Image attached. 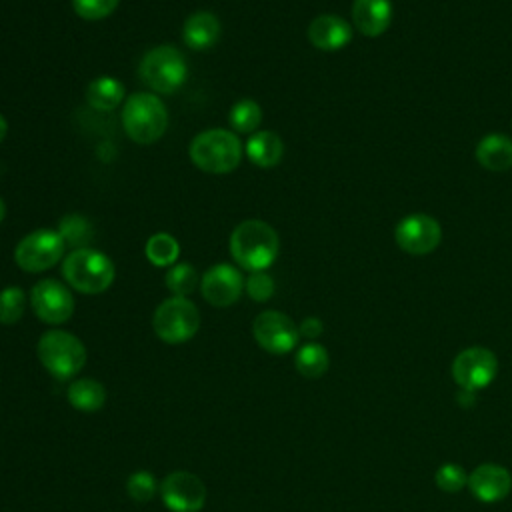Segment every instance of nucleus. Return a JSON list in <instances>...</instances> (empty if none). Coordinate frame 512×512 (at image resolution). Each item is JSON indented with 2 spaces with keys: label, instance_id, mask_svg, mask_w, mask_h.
Listing matches in <instances>:
<instances>
[{
  "label": "nucleus",
  "instance_id": "nucleus-1",
  "mask_svg": "<svg viewBox=\"0 0 512 512\" xmlns=\"http://www.w3.org/2000/svg\"><path fill=\"white\" fill-rule=\"evenodd\" d=\"M280 252L276 230L264 220H244L230 234V254L248 272H262L274 264Z\"/></svg>",
  "mask_w": 512,
  "mask_h": 512
},
{
  "label": "nucleus",
  "instance_id": "nucleus-2",
  "mask_svg": "<svg viewBox=\"0 0 512 512\" xmlns=\"http://www.w3.org/2000/svg\"><path fill=\"white\" fill-rule=\"evenodd\" d=\"M122 126L136 144H152L168 128V110L154 92H134L122 106Z\"/></svg>",
  "mask_w": 512,
  "mask_h": 512
},
{
  "label": "nucleus",
  "instance_id": "nucleus-3",
  "mask_svg": "<svg viewBox=\"0 0 512 512\" xmlns=\"http://www.w3.org/2000/svg\"><path fill=\"white\" fill-rule=\"evenodd\" d=\"M190 160L208 174H228L242 160L240 138L224 128H210L194 136L190 142Z\"/></svg>",
  "mask_w": 512,
  "mask_h": 512
},
{
  "label": "nucleus",
  "instance_id": "nucleus-4",
  "mask_svg": "<svg viewBox=\"0 0 512 512\" xmlns=\"http://www.w3.org/2000/svg\"><path fill=\"white\" fill-rule=\"evenodd\" d=\"M64 280L82 294H100L116 276L114 262L94 248H74L62 262Z\"/></svg>",
  "mask_w": 512,
  "mask_h": 512
},
{
  "label": "nucleus",
  "instance_id": "nucleus-5",
  "mask_svg": "<svg viewBox=\"0 0 512 512\" xmlns=\"http://www.w3.org/2000/svg\"><path fill=\"white\" fill-rule=\"evenodd\" d=\"M138 76L154 94H174L186 82L188 64L176 46L162 44L142 56Z\"/></svg>",
  "mask_w": 512,
  "mask_h": 512
},
{
  "label": "nucleus",
  "instance_id": "nucleus-6",
  "mask_svg": "<svg viewBox=\"0 0 512 512\" xmlns=\"http://www.w3.org/2000/svg\"><path fill=\"white\" fill-rule=\"evenodd\" d=\"M38 360L42 366L58 380H68L76 376L86 364V346L82 340L66 330H48L40 336Z\"/></svg>",
  "mask_w": 512,
  "mask_h": 512
},
{
  "label": "nucleus",
  "instance_id": "nucleus-7",
  "mask_svg": "<svg viewBox=\"0 0 512 512\" xmlns=\"http://www.w3.org/2000/svg\"><path fill=\"white\" fill-rule=\"evenodd\" d=\"M156 336L166 344H182L200 328V312L196 304L182 296L166 298L158 304L152 316Z\"/></svg>",
  "mask_w": 512,
  "mask_h": 512
},
{
  "label": "nucleus",
  "instance_id": "nucleus-8",
  "mask_svg": "<svg viewBox=\"0 0 512 512\" xmlns=\"http://www.w3.org/2000/svg\"><path fill=\"white\" fill-rule=\"evenodd\" d=\"M66 250V242L58 230L38 228L26 234L14 248V260L24 272L36 274L56 266Z\"/></svg>",
  "mask_w": 512,
  "mask_h": 512
},
{
  "label": "nucleus",
  "instance_id": "nucleus-9",
  "mask_svg": "<svg viewBox=\"0 0 512 512\" xmlns=\"http://www.w3.org/2000/svg\"><path fill=\"white\" fill-rule=\"evenodd\" d=\"M498 374V358L484 346H470L458 352L452 362V376L460 390L478 392L486 388Z\"/></svg>",
  "mask_w": 512,
  "mask_h": 512
},
{
  "label": "nucleus",
  "instance_id": "nucleus-10",
  "mask_svg": "<svg viewBox=\"0 0 512 512\" xmlns=\"http://www.w3.org/2000/svg\"><path fill=\"white\" fill-rule=\"evenodd\" d=\"M254 338L270 354H288L296 348L300 332L290 316L278 310H264L254 318Z\"/></svg>",
  "mask_w": 512,
  "mask_h": 512
},
{
  "label": "nucleus",
  "instance_id": "nucleus-11",
  "mask_svg": "<svg viewBox=\"0 0 512 512\" xmlns=\"http://www.w3.org/2000/svg\"><path fill=\"white\" fill-rule=\"evenodd\" d=\"M30 304L34 314L46 324H64L74 314L72 292L54 278H44L32 286Z\"/></svg>",
  "mask_w": 512,
  "mask_h": 512
},
{
  "label": "nucleus",
  "instance_id": "nucleus-12",
  "mask_svg": "<svg viewBox=\"0 0 512 512\" xmlns=\"http://www.w3.org/2000/svg\"><path fill=\"white\" fill-rule=\"evenodd\" d=\"M160 498L170 512H200L206 502V486L196 474L176 470L162 480Z\"/></svg>",
  "mask_w": 512,
  "mask_h": 512
},
{
  "label": "nucleus",
  "instance_id": "nucleus-13",
  "mask_svg": "<svg viewBox=\"0 0 512 512\" xmlns=\"http://www.w3.org/2000/svg\"><path fill=\"white\" fill-rule=\"evenodd\" d=\"M440 224L428 214H408L396 224L394 240L408 254H430L440 244Z\"/></svg>",
  "mask_w": 512,
  "mask_h": 512
},
{
  "label": "nucleus",
  "instance_id": "nucleus-14",
  "mask_svg": "<svg viewBox=\"0 0 512 512\" xmlns=\"http://www.w3.org/2000/svg\"><path fill=\"white\" fill-rule=\"evenodd\" d=\"M244 290V278L232 264L220 262L210 266L200 278V292L204 300L216 308L232 306Z\"/></svg>",
  "mask_w": 512,
  "mask_h": 512
},
{
  "label": "nucleus",
  "instance_id": "nucleus-15",
  "mask_svg": "<svg viewBox=\"0 0 512 512\" xmlns=\"http://www.w3.org/2000/svg\"><path fill=\"white\" fill-rule=\"evenodd\" d=\"M470 492L476 500L492 504L504 500L512 490V474L500 464H480L468 474Z\"/></svg>",
  "mask_w": 512,
  "mask_h": 512
},
{
  "label": "nucleus",
  "instance_id": "nucleus-16",
  "mask_svg": "<svg viewBox=\"0 0 512 512\" xmlns=\"http://www.w3.org/2000/svg\"><path fill=\"white\" fill-rule=\"evenodd\" d=\"M308 40L312 46L324 52H334L344 48L352 40V28L350 24L334 14H322L316 16L308 24Z\"/></svg>",
  "mask_w": 512,
  "mask_h": 512
},
{
  "label": "nucleus",
  "instance_id": "nucleus-17",
  "mask_svg": "<svg viewBox=\"0 0 512 512\" xmlns=\"http://www.w3.org/2000/svg\"><path fill=\"white\" fill-rule=\"evenodd\" d=\"M392 2L390 0H354L352 22L364 36L376 38L390 26Z\"/></svg>",
  "mask_w": 512,
  "mask_h": 512
},
{
  "label": "nucleus",
  "instance_id": "nucleus-18",
  "mask_svg": "<svg viewBox=\"0 0 512 512\" xmlns=\"http://www.w3.org/2000/svg\"><path fill=\"white\" fill-rule=\"evenodd\" d=\"M220 38V20L206 10L190 14L182 26V40L192 50H208Z\"/></svg>",
  "mask_w": 512,
  "mask_h": 512
},
{
  "label": "nucleus",
  "instance_id": "nucleus-19",
  "mask_svg": "<svg viewBox=\"0 0 512 512\" xmlns=\"http://www.w3.org/2000/svg\"><path fill=\"white\" fill-rule=\"evenodd\" d=\"M476 160L480 166L492 172H504L512 168V138L502 132L486 134L476 144Z\"/></svg>",
  "mask_w": 512,
  "mask_h": 512
},
{
  "label": "nucleus",
  "instance_id": "nucleus-20",
  "mask_svg": "<svg viewBox=\"0 0 512 512\" xmlns=\"http://www.w3.org/2000/svg\"><path fill=\"white\" fill-rule=\"evenodd\" d=\"M250 162L258 168H274L284 154L282 138L272 130L254 132L244 146Z\"/></svg>",
  "mask_w": 512,
  "mask_h": 512
},
{
  "label": "nucleus",
  "instance_id": "nucleus-21",
  "mask_svg": "<svg viewBox=\"0 0 512 512\" xmlns=\"http://www.w3.org/2000/svg\"><path fill=\"white\" fill-rule=\"evenodd\" d=\"M124 100V84L112 76L94 78L86 88V102L94 110L110 112Z\"/></svg>",
  "mask_w": 512,
  "mask_h": 512
},
{
  "label": "nucleus",
  "instance_id": "nucleus-22",
  "mask_svg": "<svg viewBox=\"0 0 512 512\" xmlns=\"http://www.w3.org/2000/svg\"><path fill=\"white\" fill-rule=\"evenodd\" d=\"M68 402L82 412H96L106 402V388L94 378H78L66 390Z\"/></svg>",
  "mask_w": 512,
  "mask_h": 512
},
{
  "label": "nucleus",
  "instance_id": "nucleus-23",
  "mask_svg": "<svg viewBox=\"0 0 512 512\" xmlns=\"http://www.w3.org/2000/svg\"><path fill=\"white\" fill-rule=\"evenodd\" d=\"M146 258L150 264L158 268H170L176 264L180 256V244L178 240L168 232H156L146 240L144 246Z\"/></svg>",
  "mask_w": 512,
  "mask_h": 512
},
{
  "label": "nucleus",
  "instance_id": "nucleus-24",
  "mask_svg": "<svg viewBox=\"0 0 512 512\" xmlns=\"http://www.w3.org/2000/svg\"><path fill=\"white\" fill-rule=\"evenodd\" d=\"M294 366L304 378H320L330 366L328 350L318 342H308L298 348Z\"/></svg>",
  "mask_w": 512,
  "mask_h": 512
},
{
  "label": "nucleus",
  "instance_id": "nucleus-25",
  "mask_svg": "<svg viewBox=\"0 0 512 512\" xmlns=\"http://www.w3.org/2000/svg\"><path fill=\"white\" fill-rule=\"evenodd\" d=\"M228 122L240 134H252L262 122V108L256 100L242 98L230 108Z\"/></svg>",
  "mask_w": 512,
  "mask_h": 512
},
{
  "label": "nucleus",
  "instance_id": "nucleus-26",
  "mask_svg": "<svg viewBox=\"0 0 512 512\" xmlns=\"http://www.w3.org/2000/svg\"><path fill=\"white\" fill-rule=\"evenodd\" d=\"M164 280H166V288L174 296H182V298H188L200 282L196 268L188 262H176L174 266H170Z\"/></svg>",
  "mask_w": 512,
  "mask_h": 512
},
{
  "label": "nucleus",
  "instance_id": "nucleus-27",
  "mask_svg": "<svg viewBox=\"0 0 512 512\" xmlns=\"http://www.w3.org/2000/svg\"><path fill=\"white\" fill-rule=\"evenodd\" d=\"M26 308V294L20 286L0 290V324H16Z\"/></svg>",
  "mask_w": 512,
  "mask_h": 512
},
{
  "label": "nucleus",
  "instance_id": "nucleus-28",
  "mask_svg": "<svg viewBox=\"0 0 512 512\" xmlns=\"http://www.w3.org/2000/svg\"><path fill=\"white\" fill-rule=\"evenodd\" d=\"M158 490V484H156V478L152 472L148 470H138V472H132L126 480V492L128 496L134 500V502H150L154 498Z\"/></svg>",
  "mask_w": 512,
  "mask_h": 512
},
{
  "label": "nucleus",
  "instance_id": "nucleus-29",
  "mask_svg": "<svg viewBox=\"0 0 512 512\" xmlns=\"http://www.w3.org/2000/svg\"><path fill=\"white\" fill-rule=\"evenodd\" d=\"M60 236L64 242L74 244L76 248H86L84 244L90 240V224L80 214H68L60 220Z\"/></svg>",
  "mask_w": 512,
  "mask_h": 512
},
{
  "label": "nucleus",
  "instance_id": "nucleus-30",
  "mask_svg": "<svg viewBox=\"0 0 512 512\" xmlns=\"http://www.w3.org/2000/svg\"><path fill=\"white\" fill-rule=\"evenodd\" d=\"M434 482L442 492H452L454 494V492H460L468 484V474L460 464L446 462L436 470Z\"/></svg>",
  "mask_w": 512,
  "mask_h": 512
},
{
  "label": "nucleus",
  "instance_id": "nucleus-31",
  "mask_svg": "<svg viewBox=\"0 0 512 512\" xmlns=\"http://www.w3.org/2000/svg\"><path fill=\"white\" fill-rule=\"evenodd\" d=\"M118 2L120 0H72V8L80 18L96 22L110 16L118 8Z\"/></svg>",
  "mask_w": 512,
  "mask_h": 512
},
{
  "label": "nucleus",
  "instance_id": "nucleus-32",
  "mask_svg": "<svg viewBox=\"0 0 512 512\" xmlns=\"http://www.w3.org/2000/svg\"><path fill=\"white\" fill-rule=\"evenodd\" d=\"M244 290L254 302H266L274 294V280L266 270L252 272L244 282Z\"/></svg>",
  "mask_w": 512,
  "mask_h": 512
},
{
  "label": "nucleus",
  "instance_id": "nucleus-33",
  "mask_svg": "<svg viewBox=\"0 0 512 512\" xmlns=\"http://www.w3.org/2000/svg\"><path fill=\"white\" fill-rule=\"evenodd\" d=\"M322 330H324V326H322L320 318H316V316H308V318H304V320L300 322V326H298L300 336H306V338H310V340L318 338V336L322 334Z\"/></svg>",
  "mask_w": 512,
  "mask_h": 512
},
{
  "label": "nucleus",
  "instance_id": "nucleus-34",
  "mask_svg": "<svg viewBox=\"0 0 512 512\" xmlns=\"http://www.w3.org/2000/svg\"><path fill=\"white\" fill-rule=\"evenodd\" d=\"M6 132H8V122H6V118L0 114V142L6 138Z\"/></svg>",
  "mask_w": 512,
  "mask_h": 512
},
{
  "label": "nucleus",
  "instance_id": "nucleus-35",
  "mask_svg": "<svg viewBox=\"0 0 512 512\" xmlns=\"http://www.w3.org/2000/svg\"><path fill=\"white\" fill-rule=\"evenodd\" d=\"M4 216H6V204H4V200L0 198V222L4 220Z\"/></svg>",
  "mask_w": 512,
  "mask_h": 512
}]
</instances>
